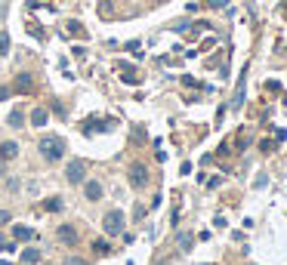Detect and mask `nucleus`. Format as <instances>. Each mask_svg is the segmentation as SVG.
<instances>
[{
	"mask_svg": "<svg viewBox=\"0 0 287 265\" xmlns=\"http://www.w3.org/2000/svg\"><path fill=\"white\" fill-rule=\"evenodd\" d=\"M37 148H40V158L50 164H59L65 158V139H59V136H44L37 142Z\"/></svg>",
	"mask_w": 287,
	"mask_h": 265,
	"instance_id": "nucleus-1",
	"label": "nucleus"
},
{
	"mask_svg": "<svg viewBox=\"0 0 287 265\" xmlns=\"http://www.w3.org/2000/svg\"><path fill=\"white\" fill-rule=\"evenodd\" d=\"M124 225H127V216L120 213V210H111L105 219H102V229L108 238H117V235H124Z\"/></svg>",
	"mask_w": 287,
	"mask_h": 265,
	"instance_id": "nucleus-2",
	"label": "nucleus"
},
{
	"mask_svg": "<svg viewBox=\"0 0 287 265\" xmlns=\"http://www.w3.org/2000/svg\"><path fill=\"white\" fill-rule=\"evenodd\" d=\"M65 179H68L71 185H84V179H87V164H84V161H71V164L65 167Z\"/></svg>",
	"mask_w": 287,
	"mask_h": 265,
	"instance_id": "nucleus-3",
	"label": "nucleus"
},
{
	"mask_svg": "<svg viewBox=\"0 0 287 265\" xmlns=\"http://www.w3.org/2000/svg\"><path fill=\"white\" fill-rule=\"evenodd\" d=\"M130 185H133V188H145V185H148V170H145V164H133V167H130Z\"/></svg>",
	"mask_w": 287,
	"mask_h": 265,
	"instance_id": "nucleus-4",
	"label": "nucleus"
},
{
	"mask_svg": "<svg viewBox=\"0 0 287 265\" xmlns=\"http://www.w3.org/2000/svg\"><path fill=\"white\" fill-rule=\"evenodd\" d=\"M56 238H59V244H65V247H74V244H77V229H74V225H59Z\"/></svg>",
	"mask_w": 287,
	"mask_h": 265,
	"instance_id": "nucleus-5",
	"label": "nucleus"
},
{
	"mask_svg": "<svg viewBox=\"0 0 287 265\" xmlns=\"http://www.w3.org/2000/svg\"><path fill=\"white\" fill-rule=\"evenodd\" d=\"M84 195H87V201H99V198H102V185L93 182V179L84 182Z\"/></svg>",
	"mask_w": 287,
	"mask_h": 265,
	"instance_id": "nucleus-6",
	"label": "nucleus"
},
{
	"mask_svg": "<svg viewBox=\"0 0 287 265\" xmlns=\"http://www.w3.org/2000/svg\"><path fill=\"white\" fill-rule=\"evenodd\" d=\"M19 155V145L16 142H4V145H0V161H13Z\"/></svg>",
	"mask_w": 287,
	"mask_h": 265,
	"instance_id": "nucleus-7",
	"label": "nucleus"
},
{
	"mask_svg": "<svg viewBox=\"0 0 287 265\" xmlns=\"http://www.w3.org/2000/svg\"><path fill=\"white\" fill-rule=\"evenodd\" d=\"M13 238L16 241H34V232L28 229V225H13Z\"/></svg>",
	"mask_w": 287,
	"mask_h": 265,
	"instance_id": "nucleus-8",
	"label": "nucleus"
},
{
	"mask_svg": "<svg viewBox=\"0 0 287 265\" xmlns=\"http://www.w3.org/2000/svg\"><path fill=\"white\" fill-rule=\"evenodd\" d=\"M22 262H25V265H37V262H40V250H37V247H28V250L22 253Z\"/></svg>",
	"mask_w": 287,
	"mask_h": 265,
	"instance_id": "nucleus-9",
	"label": "nucleus"
},
{
	"mask_svg": "<svg viewBox=\"0 0 287 265\" xmlns=\"http://www.w3.org/2000/svg\"><path fill=\"white\" fill-rule=\"evenodd\" d=\"M47 121H50V115H47V111H44V108H34V115H31V124H34V127H44Z\"/></svg>",
	"mask_w": 287,
	"mask_h": 265,
	"instance_id": "nucleus-10",
	"label": "nucleus"
},
{
	"mask_svg": "<svg viewBox=\"0 0 287 265\" xmlns=\"http://www.w3.org/2000/svg\"><path fill=\"white\" fill-rule=\"evenodd\" d=\"M31 87H34L31 74H19V78H16V90H19V93H25V90H31Z\"/></svg>",
	"mask_w": 287,
	"mask_h": 265,
	"instance_id": "nucleus-11",
	"label": "nucleus"
},
{
	"mask_svg": "<svg viewBox=\"0 0 287 265\" xmlns=\"http://www.w3.org/2000/svg\"><path fill=\"white\" fill-rule=\"evenodd\" d=\"M99 130H111V121H99V124L93 121V124L84 127V133H99Z\"/></svg>",
	"mask_w": 287,
	"mask_h": 265,
	"instance_id": "nucleus-12",
	"label": "nucleus"
},
{
	"mask_svg": "<svg viewBox=\"0 0 287 265\" xmlns=\"http://www.w3.org/2000/svg\"><path fill=\"white\" fill-rule=\"evenodd\" d=\"M7 121H10V127H16V130H19V127H25V115H22V111H13V115H10Z\"/></svg>",
	"mask_w": 287,
	"mask_h": 265,
	"instance_id": "nucleus-13",
	"label": "nucleus"
},
{
	"mask_svg": "<svg viewBox=\"0 0 287 265\" xmlns=\"http://www.w3.org/2000/svg\"><path fill=\"white\" fill-rule=\"evenodd\" d=\"M10 44H13V41H10V34H7V31H0V56H7V53H10Z\"/></svg>",
	"mask_w": 287,
	"mask_h": 265,
	"instance_id": "nucleus-14",
	"label": "nucleus"
},
{
	"mask_svg": "<svg viewBox=\"0 0 287 265\" xmlns=\"http://www.w3.org/2000/svg\"><path fill=\"white\" fill-rule=\"evenodd\" d=\"M44 210H50V213H59V210H62V201H59V198H50V201L44 204Z\"/></svg>",
	"mask_w": 287,
	"mask_h": 265,
	"instance_id": "nucleus-15",
	"label": "nucleus"
},
{
	"mask_svg": "<svg viewBox=\"0 0 287 265\" xmlns=\"http://www.w3.org/2000/svg\"><path fill=\"white\" fill-rule=\"evenodd\" d=\"M176 241H179V250H192V235H185V232H182Z\"/></svg>",
	"mask_w": 287,
	"mask_h": 265,
	"instance_id": "nucleus-16",
	"label": "nucleus"
},
{
	"mask_svg": "<svg viewBox=\"0 0 287 265\" xmlns=\"http://www.w3.org/2000/svg\"><path fill=\"white\" fill-rule=\"evenodd\" d=\"M4 250H10V253H13V250H16V244H13V241H7L4 235H0V253H4Z\"/></svg>",
	"mask_w": 287,
	"mask_h": 265,
	"instance_id": "nucleus-17",
	"label": "nucleus"
},
{
	"mask_svg": "<svg viewBox=\"0 0 287 265\" xmlns=\"http://www.w3.org/2000/svg\"><path fill=\"white\" fill-rule=\"evenodd\" d=\"M7 13H10V7L4 4V0H0V22H4V19H7Z\"/></svg>",
	"mask_w": 287,
	"mask_h": 265,
	"instance_id": "nucleus-18",
	"label": "nucleus"
},
{
	"mask_svg": "<svg viewBox=\"0 0 287 265\" xmlns=\"http://www.w3.org/2000/svg\"><path fill=\"white\" fill-rule=\"evenodd\" d=\"M7 222H10V213H7V210H0V225H7Z\"/></svg>",
	"mask_w": 287,
	"mask_h": 265,
	"instance_id": "nucleus-19",
	"label": "nucleus"
},
{
	"mask_svg": "<svg viewBox=\"0 0 287 265\" xmlns=\"http://www.w3.org/2000/svg\"><path fill=\"white\" fill-rule=\"evenodd\" d=\"M0 176H4V161H0Z\"/></svg>",
	"mask_w": 287,
	"mask_h": 265,
	"instance_id": "nucleus-20",
	"label": "nucleus"
}]
</instances>
